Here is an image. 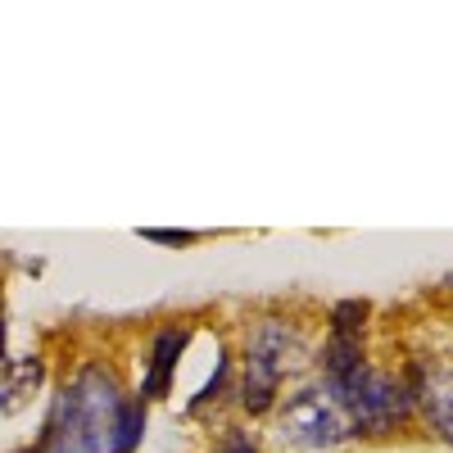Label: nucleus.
Wrapping results in <instances>:
<instances>
[{"label": "nucleus", "instance_id": "11", "mask_svg": "<svg viewBox=\"0 0 453 453\" xmlns=\"http://www.w3.org/2000/svg\"><path fill=\"white\" fill-rule=\"evenodd\" d=\"M218 453H258V444L245 431H226V440L218 444Z\"/></svg>", "mask_w": 453, "mask_h": 453}, {"label": "nucleus", "instance_id": "5", "mask_svg": "<svg viewBox=\"0 0 453 453\" xmlns=\"http://www.w3.org/2000/svg\"><path fill=\"white\" fill-rule=\"evenodd\" d=\"M363 372H367V363H363V345H358V340H349V335H331V345L322 349V376H326L331 395L340 399Z\"/></svg>", "mask_w": 453, "mask_h": 453}, {"label": "nucleus", "instance_id": "13", "mask_svg": "<svg viewBox=\"0 0 453 453\" xmlns=\"http://www.w3.org/2000/svg\"><path fill=\"white\" fill-rule=\"evenodd\" d=\"M23 453H42V449H23Z\"/></svg>", "mask_w": 453, "mask_h": 453}, {"label": "nucleus", "instance_id": "6", "mask_svg": "<svg viewBox=\"0 0 453 453\" xmlns=\"http://www.w3.org/2000/svg\"><path fill=\"white\" fill-rule=\"evenodd\" d=\"M186 349V331H159L155 335V354H150V376H145V386H141V399H159L168 395V381H173V367Z\"/></svg>", "mask_w": 453, "mask_h": 453}, {"label": "nucleus", "instance_id": "1", "mask_svg": "<svg viewBox=\"0 0 453 453\" xmlns=\"http://www.w3.org/2000/svg\"><path fill=\"white\" fill-rule=\"evenodd\" d=\"M123 403L113 376L100 367H87L73 386L59 390L50 422H46V444L42 453H123L119 426H123Z\"/></svg>", "mask_w": 453, "mask_h": 453}, {"label": "nucleus", "instance_id": "10", "mask_svg": "<svg viewBox=\"0 0 453 453\" xmlns=\"http://www.w3.org/2000/svg\"><path fill=\"white\" fill-rule=\"evenodd\" d=\"M141 431H145V399H127V403H123V426H119L123 453H132V449L141 444Z\"/></svg>", "mask_w": 453, "mask_h": 453}, {"label": "nucleus", "instance_id": "3", "mask_svg": "<svg viewBox=\"0 0 453 453\" xmlns=\"http://www.w3.org/2000/svg\"><path fill=\"white\" fill-rule=\"evenodd\" d=\"M290 349H295V335L281 322H263L250 335V354H245V408L250 412H268L273 408Z\"/></svg>", "mask_w": 453, "mask_h": 453}, {"label": "nucleus", "instance_id": "12", "mask_svg": "<svg viewBox=\"0 0 453 453\" xmlns=\"http://www.w3.org/2000/svg\"><path fill=\"white\" fill-rule=\"evenodd\" d=\"M145 241H155V245H173V250H181V245H191L196 236L191 232H141Z\"/></svg>", "mask_w": 453, "mask_h": 453}, {"label": "nucleus", "instance_id": "4", "mask_svg": "<svg viewBox=\"0 0 453 453\" xmlns=\"http://www.w3.org/2000/svg\"><path fill=\"white\" fill-rule=\"evenodd\" d=\"M281 431L295 444H309V449H326L335 440H345V412H340V399L335 395H318V390L295 395L290 408H286V418H281Z\"/></svg>", "mask_w": 453, "mask_h": 453}, {"label": "nucleus", "instance_id": "9", "mask_svg": "<svg viewBox=\"0 0 453 453\" xmlns=\"http://www.w3.org/2000/svg\"><path fill=\"white\" fill-rule=\"evenodd\" d=\"M367 299H340V304L331 309V326H335V335H349V340H358V331H363V322H367Z\"/></svg>", "mask_w": 453, "mask_h": 453}, {"label": "nucleus", "instance_id": "8", "mask_svg": "<svg viewBox=\"0 0 453 453\" xmlns=\"http://www.w3.org/2000/svg\"><path fill=\"white\" fill-rule=\"evenodd\" d=\"M36 386H42V358H23V363H14V367H10V381H5V399H10V408H19L23 395L36 390Z\"/></svg>", "mask_w": 453, "mask_h": 453}, {"label": "nucleus", "instance_id": "14", "mask_svg": "<svg viewBox=\"0 0 453 453\" xmlns=\"http://www.w3.org/2000/svg\"><path fill=\"white\" fill-rule=\"evenodd\" d=\"M449 290H453V273H449Z\"/></svg>", "mask_w": 453, "mask_h": 453}, {"label": "nucleus", "instance_id": "7", "mask_svg": "<svg viewBox=\"0 0 453 453\" xmlns=\"http://www.w3.org/2000/svg\"><path fill=\"white\" fill-rule=\"evenodd\" d=\"M422 399H426V412H431L435 431L453 444V367H440L431 376V381L422 386Z\"/></svg>", "mask_w": 453, "mask_h": 453}, {"label": "nucleus", "instance_id": "2", "mask_svg": "<svg viewBox=\"0 0 453 453\" xmlns=\"http://www.w3.org/2000/svg\"><path fill=\"white\" fill-rule=\"evenodd\" d=\"M340 408L354 418V426L358 431H367V435H381V431H395L403 418H408V408H412V390L408 386H399L395 376H386V372H363L358 381L340 395Z\"/></svg>", "mask_w": 453, "mask_h": 453}]
</instances>
